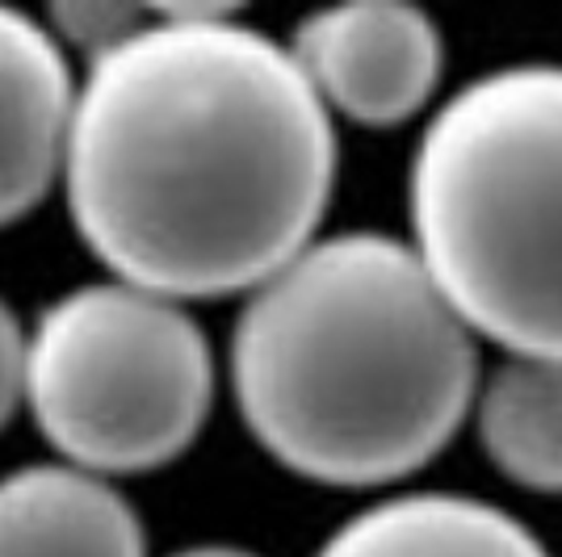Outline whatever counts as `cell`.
<instances>
[{"mask_svg":"<svg viewBox=\"0 0 562 557\" xmlns=\"http://www.w3.org/2000/svg\"><path fill=\"white\" fill-rule=\"evenodd\" d=\"M143 13L147 9H135V4H59L55 13H50V34L59 38V47H64V38L76 43V47L89 50V59L101 55V50H110L114 43H122L135 25L143 22Z\"/></svg>","mask_w":562,"mask_h":557,"instance_id":"cell-10","label":"cell"},{"mask_svg":"<svg viewBox=\"0 0 562 557\" xmlns=\"http://www.w3.org/2000/svg\"><path fill=\"white\" fill-rule=\"evenodd\" d=\"M214 402L206 331L165 294L93 281L25 331V407L64 465L147 474L202 436Z\"/></svg>","mask_w":562,"mask_h":557,"instance_id":"cell-4","label":"cell"},{"mask_svg":"<svg viewBox=\"0 0 562 557\" xmlns=\"http://www.w3.org/2000/svg\"><path fill=\"white\" fill-rule=\"evenodd\" d=\"M407 209L412 252L470 336L562 356V64H508L449 96Z\"/></svg>","mask_w":562,"mask_h":557,"instance_id":"cell-3","label":"cell"},{"mask_svg":"<svg viewBox=\"0 0 562 557\" xmlns=\"http://www.w3.org/2000/svg\"><path fill=\"white\" fill-rule=\"evenodd\" d=\"M64 193L114 281L248 294L315 243L336 126L285 43L232 4H165L76 80Z\"/></svg>","mask_w":562,"mask_h":557,"instance_id":"cell-1","label":"cell"},{"mask_svg":"<svg viewBox=\"0 0 562 557\" xmlns=\"http://www.w3.org/2000/svg\"><path fill=\"white\" fill-rule=\"evenodd\" d=\"M0 557H147V536L110 478L38 462L0 478Z\"/></svg>","mask_w":562,"mask_h":557,"instance_id":"cell-7","label":"cell"},{"mask_svg":"<svg viewBox=\"0 0 562 557\" xmlns=\"http://www.w3.org/2000/svg\"><path fill=\"white\" fill-rule=\"evenodd\" d=\"M331 117L357 126H403L428 110L446 68L437 22L398 0L331 4L299 22L285 43Z\"/></svg>","mask_w":562,"mask_h":557,"instance_id":"cell-5","label":"cell"},{"mask_svg":"<svg viewBox=\"0 0 562 557\" xmlns=\"http://www.w3.org/2000/svg\"><path fill=\"white\" fill-rule=\"evenodd\" d=\"M232 386L248 432L290 474L386 487L458 436L479 352L412 243L345 231L248 289Z\"/></svg>","mask_w":562,"mask_h":557,"instance_id":"cell-2","label":"cell"},{"mask_svg":"<svg viewBox=\"0 0 562 557\" xmlns=\"http://www.w3.org/2000/svg\"><path fill=\"white\" fill-rule=\"evenodd\" d=\"M25 407V327L0 298V428Z\"/></svg>","mask_w":562,"mask_h":557,"instance_id":"cell-11","label":"cell"},{"mask_svg":"<svg viewBox=\"0 0 562 557\" xmlns=\"http://www.w3.org/2000/svg\"><path fill=\"white\" fill-rule=\"evenodd\" d=\"M172 557H257L248 549H235V545H193V549H181Z\"/></svg>","mask_w":562,"mask_h":557,"instance_id":"cell-12","label":"cell"},{"mask_svg":"<svg viewBox=\"0 0 562 557\" xmlns=\"http://www.w3.org/2000/svg\"><path fill=\"white\" fill-rule=\"evenodd\" d=\"M76 76L47 22L0 4V227L47 197L64 172Z\"/></svg>","mask_w":562,"mask_h":557,"instance_id":"cell-6","label":"cell"},{"mask_svg":"<svg viewBox=\"0 0 562 557\" xmlns=\"http://www.w3.org/2000/svg\"><path fill=\"white\" fill-rule=\"evenodd\" d=\"M479 444L516 487L562 495V356H513L479 382Z\"/></svg>","mask_w":562,"mask_h":557,"instance_id":"cell-9","label":"cell"},{"mask_svg":"<svg viewBox=\"0 0 562 557\" xmlns=\"http://www.w3.org/2000/svg\"><path fill=\"white\" fill-rule=\"evenodd\" d=\"M315 557H550L516 515L487 499L416 490L357 511Z\"/></svg>","mask_w":562,"mask_h":557,"instance_id":"cell-8","label":"cell"}]
</instances>
